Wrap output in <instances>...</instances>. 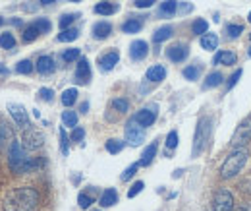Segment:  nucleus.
<instances>
[{"label": "nucleus", "mask_w": 251, "mask_h": 211, "mask_svg": "<svg viewBox=\"0 0 251 211\" xmlns=\"http://www.w3.org/2000/svg\"><path fill=\"white\" fill-rule=\"evenodd\" d=\"M39 192L31 186H21V188H14L6 194L2 208L4 211H35L39 206Z\"/></svg>", "instance_id": "obj_1"}, {"label": "nucleus", "mask_w": 251, "mask_h": 211, "mask_svg": "<svg viewBox=\"0 0 251 211\" xmlns=\"http://www.w3.org/2000/svg\"><path fill=\"white\" fill-rule=\"evenodd\" d=\"M45 161L41 159H31L27 157V149L23 147V144L19 142H12L10 144V149H8V165L12 169V173L16 175H25V173H31L35 169H39Z\"/></svg>", "instance_id": "obj_2"}, {"label": "nucleus", "mask_w": 251, "mask_h": 211, "mask_svg": "<svg viewBox=\"0 0 251 211\" xmlns=\"http://www.w3.org/2000/svg\"><path fill=\"white\" fill-rule=\"evenodd\" d=\"M211 134H213V118L211 116H201L197 120V126H195V134H193V147H191V157H199L207 146H209V140H211Z\"/></svg>", "instance_id": "obj_3"}, {"label": "nucleus", "mask_w": 251, "mask_h": 211, "mask_svg": "<svg viewBox=\"0 0 251 211\" xmlns=\"http://www.w3.org/2000/svg\"><path fill=\"white\" fill-rule=\"evenodd\" d=\"M248 159H250V151H248V147H238V149H234V151L226 157L224 165L220 167V177H222V179H226V180H230V179L238 177V175L242 173V169L246 167Z\"/></svg>", "instance_id": "obj_4"}, {"label": "nucleus", "mask_w": 251, "mask_h": 211, "mask_svg": "<svg viewBox=\"0 0 251 211\" xmlns=\"http://www.w3.org/2000/svg\"><path fill=\"white\" fill-rule=\"evenodd\" d=\"M251 140V116H248L244 122H240V126L236 128L232 140H230V146L232 149H238V147H246Z\"/></svg>", "instance_id": "obj_5"}, {"label": "nucleus", "mask_w": 251, "mask_h": 211, "mask_svg": "<svg viewBox=\"0 0 251 211\" xmlns=\"http://www.w3.org/2000/svg\"><path fill=\"white\" fill-rule=\"evenodd\" d=\"M124 134H126V144H129L131 147L141 146L143 140H145V128L139 122H135V118H129L127 120Z\"/></svg>", "instance_id": "obj_6"}, {"label": "nucleus", "mask_w": 251, "mask_h": 211, "mask_svg": "<svg viewBox=\"0 0 251 211\" xmlns=\"http://www.w3.org/2000/svg\"><path fill=\"white\" fill-rule=\"evenodd\" d=\"M234 196L226 188H219L213 196V211H234Z\"/></svg>", "instance_id": "obj_7"}, {"label": "nucleus", "mask_w": 251, "mask_h": 211, "mask_svg": "<svg viewBox=\"0 0 251 211\" xmlns=\"http://www.w3.org/2000/svg\"><path fill=\"white\" fill-rule=\"evenodd\" d=\"M43 144H45V136L39 130H35V128H25L23 130V147L27 151H35V149L43 147Z\"/></svg>", "instance_id": "obj_8"}, {"label": "nucleus", "mask_w": 251, "mask_h": 211, "mask_svg": "<svg viewBox=\"0 0 251 211\" xmlns=\"http://www.w3.org/2000/svg\"><path fill=\"white\" fill-rule=\"evenodd\" d=\"M8 113H10V116L16 120V124L21 128V130H25V128H29L31 124H29V116H27V111L23 109V105H17V103H10L8 105Z\"/></svg>", "instance_id": "obj_9"}, {"label": "nucleus", "mask_w": 251, "mask_h": 211, "mask_svg": "<svg viewBox=\"0 0 251 211\" xmlns=\"http://www.w3.org/2000/svg\"><path fill=\"white\" fill-rule=\"evenodd\" d=\"M166 56H168L170 62L180 64V62H184L189 56V47L186 43H176V45H172V47L166 49Z\"/></svg>", "instance_id": "obj_10"}, {"label": "nucleus", "mask_w": 251, "mask_h": 211, "mask_svg": "<svg viewBox=\"0 0 251 211\" xmlns=\"http://www.w3.org/2000/svg\"><path fill=\"white\" fill-rule=\"evenodd\" d=\"M133 118H135V122H139L143 128L153 126L155 120H157V105H151V107H145V109L137 111V113L133 114Z\"/></svg>", "instance_id": "obj_11"}, {"label": "nucleus", "mask_w": 251, "mask_h": 211, "mask_svg": "<svg viewBox=\"0 0 251 211\" xmlns=\"http://www.w3.org/2000/svg\"><path fill=\"white\" fill-rule=\"evenodd\" d=\"M74 80H76V83H89V80H91V64H89V60L85 56H81L78 60Z\"/></svg>", "instance_id": "obj_12"}, {"label": "nucleus", "mask_w": 251, "mask_h": 211, "mask_svg": "<svg viewBox=\"0 0 251 211\" xmlns=\"http://www.w3.org/2000/svg\"><path fill=\"white\" fill-rule=\"evenodd\" d=\"M147 54H149V45H147V41L137 39V41H133V43L129 45V58H131L133 62L145 60Z\"/></svg>", "instance_id": "obj_13"}, {"label": "nucleus", "mask_w": 251, "mask_h": 211, "mask_svg": "<svg viewBox=\"0 0 251 211\" xmlns=\"http://www.w3.org/2000/svg\"><path fill=\"white\" fill-rule=\"evenodd\" d=\"M118 60H120V52L118 50H109V52H105V54L99 56V68L103 72H110V70H114V66L118 64Z\"/></svg>", "instance_id": "obj_14"}, {"label": "nucleus", "mask_w": 251, "mask_h": 211, "mask_svg": "<svg viewBox=\"0 0 251 211\" xmlns=\"http://www.w3.org/2000/svg\"><path fill=\"white\" fill-rule=\"evenodd\" d=\"M236 62H238V56L232 50H219L215 54V58H213L215 66H234Z\"/></svg>", "instance_id": "obj_15"}, {"label": "nucleus", "mask_w": 251, "mask_h": 211, "mask_svg": "<svg viewBox=\"0 0 251 211\" xmlns=\"http://www.w3.org/2000/svg\"><path fill=\"white\" fill-rule=\"evenodd\" d=\"M54 70H56V64H54V58H52V56H48V54L39 56V60H37V72H39L41 76H48V74H52Z\"/></svg>", "instance_id": "obj_16"}, {"label": "nucleus", "mask_w": 251, "mask_h": 211, "mask_svg": "<svg viewBox=\"0 0 251 211\" xmlns=\"http://www.w3.org/2000/svg\"><path fill=\"white\" fill-rule=\"evenodd\" d=\"M145 78H147L149 81H153V83H158V81H162V80L166 78V68H164L162 64H155V66H151V68L147 70Z\"/></svg>", "instance_id": "obj_17"}, {"label": "nucleus", "mask_w": 251, "mask_h": 211, "mask_svg": "<svg viewBox=\"0 0 251 211\" xmlns=\"http://www.w3.org/2000/svg\"><path fill=\"white\" fill-rule=\"evenodd\" d=\"M114 204H118V192H116V188H107L99 198V206L101 208H112Z\"/></svg>", "instance_id": "obj_18"}, {"label": "nucleus", "mask_w": 251, "mask_h": 211, "mask_svg": "<svg viewBox=\"0 0 251 211\" xmlns=\"http://www.w3.org/2000/svg\"><path fill=\"white\" fill-rule=\"evenodd\" d=\"M201 49H205V50H209V52H213V50H217L219 49V35L217 33H205V35H201Z\"/></svg>", "instance_id": "obj_19"}, {"label": "nucleus", "mask_w": 251, "mask_h": 211, "mask_svg": "<svg viewBox=\"0 0 251 211\" xmlns=\"http://www.w3.org/2000/svg\"><path fill=\"white\" fill-rule=\"evenodd\" d=\"M110 33H112V25H110L109 21H97V23L93 25V37L99 39V41L107 39Z\"/></svg>", "instance_id": "obj_20"}, {"label": "nucleus", "mask_w": 251, "mask_h": 211, "mask_svg": "<svg viewBox=\"0 0 251 211\" xmlns=\"http://www.w3.org/2000/svg\"><path fill=\"white\" fill-rule=\"evenodd\" d=\"M157 149H158V142H153L151 146H147V147H145V151L141 153L139 165H141V167H149V165L153 163L155 155H157Z\"/></svg>", "instance_id": "obj_21"}, {"label": "nucleus", "mask_w": 251, "mask_h": 211, "mask_svg": "<svg viewBox=\"0 0 251 211\" xmlns=\"http://www.w3.org/2000/svg\"><path fill=\"white\" fill-rule=\"evenodd\" d=\"M176 12H178V0H164L158 6V16L160 17H170Z\"/></svg>", "instance_id": "obj_22"}, {"label": "nucleus", "mask_w": 251, "mask_h": 211, "mask_svg": "<svg viewBox=\"0 0 251 211\" xmlns=\"http://www.w3.org/2000/svg\"><path fill=\"white\" fill-rule=\"evenodd\" d=\"M143 27V19L141 17H129L122 23V31L127 35H133V33H139Z\"/></svg>", "instance_id": "obj_23"}, {"label": "nucleus", "mask_w": 251, "mask_h": 211, "mask_svg": "<svg viewBox=\"0 0 251 211\" xmlns=\"http://www.w3.org/2000/svg\"><path fill=\"white\" fill-rule=\"evenodd\" d=\"M12 142H14V128L8 122H2L0 124V149L6 144H12Z\"/></svg>", "instance_id": "obj_24"}, {"label": "nucleus", "mask_w": 251, "mask_h": 211, "mask_svg": "<svg viewBox=\"0 0 251 211\" xmlns=\"http://www.w3.org/2000/svg\"><path fill=\"white\" fill-rule=\"evenodd\" d=\"M116 12H118V4H114V2H99L95 6V14H99V16H112Z\"/></svg>", "instance_id": "obj_25"}, {"label": "nucleus", "mask_w": 251, "mask_h": 211, "mask_svg": "<svg viewBox=\"0 0 251 211\" xmlns=\"http://www.w3.org/2000/svg\"><path fill=\"white\" fill-rule=\"evenodd\" d=\"M172 35H174L172 25H164V27H158V29L153 33V41H155V43H164V41L170 39Z\"/></svg>", "instance_id": "obj_26"}, {"label": "nucleus", "mask_w": 251, "mask_h": 211, "mask_svg": "<svg viewBox=\"0 0 251 211\" xmlns=\"http://www.w3.org/2000/svg\"><path fill=\"white\" fill-rule=\"evenodd\" d=\"M222 81H224V76H222L220 72H211V74L207 76L203 87H205V89H215V87L222 85Z\"/></svg>", "instance_id": "obj_27"}, {"label": "nucleus", "mask_w": 251, "mask_h": 211, "mask_svg": "<svg viewBox=\"0 0 251 211\" xmlns=\"http://www.w3.org/2000/svg\"><path fill=\"white\" fill-rule=\"evenodd\" d=\"M39 35H43V33L39 31V27H37L35 23H29V25L23 29V33H21V39H23V43H33Z\"/></svg>", "instance_id": "obj_28"}, {"label": "nucleus", "mask_w": 251, "mask_h": 211, "mask_svg": "<svg viewBox=\"0 0 251 211\" xmlns=\"http://www.w3.org/2000/svg\"><path fill=\"white\" fill-rule=\"evenodd\" d=\"M79 37V29H76V27H68V29H62V33H58V41L60 43H72V41H76Z\"/></svg>", "instance_id": "obj_29"}, {"label": "nucleus", "mask_w": 251, "mask_h": 211, "mask_svg": "<svg viewBox=\"0 0 251 211\" xmlns=\"http://www.w3.org/2000/svg\"><path fill=\"white\" fill-rule=\"evenodd\" d=\"M60 101H62V105L64 107H72L76 101H78V89L76 87H70V89H64V93H62V97H60Z\"/></svg>", "instance_id": "obj_30"}, {"label": "nucleus", "mask_w": 251, "mask_h": 211, "mask_svg": "<svg viewBox=\"0 0 251 211\" xmlns=\"http://www.w3.org/2000/svg\"><path fill=\"white\" fill-rule=\"evenodd\" d=\"M105 147H107V151L109 153H112V155H116V153H120L122 149L126 147V142L124 140H116V138H110L107 144H105Z\"/></svg>", "instance_id": "obj_31"}, {"label": "nucleus", "mask_w": 251, "mask_h": 211, "mask_svg": "<svg viewBox=\"0 0 251 211\" xmlns=\"http://www.w3.org/2000/svg\"><path fill=\"white\" fill-rule=\"evenodd\" d=\"M191 31H193V35H205V33L209 31V23H207V19L197 17V19L191 23Z\"/></svg>", "instance_id": "obj_32"}, {"label": "nucleus", "mask_w": 251, "mask_h": 211, "mask_svg": "<svg viewBox=\"0 0 251 211\" xmlns=\"http://www.w3.org/2000/svg\"><path fill=\"white\" fill-rule=\"evenodd\" d=\"M182 74H184V78H186V80L195 81V80H199V76H201V68H199V66H195V64H191V66H186V68L182 70Z\"/></svg>", "instance_id": "obj_33"}, {"label": "nucleus", "mask_w": 251, "mask_h": 211, "mask_svg": "<svg viewBox=\"0 0 251 211\" xmlns=\"http://www.w3.org/2000/svg\"><path fill=\"white\" fill-rule=\"evenodd\" d=\"M62 122H64V126H68V128H76L78 126V113H74V111H64L62 113Z\"/></svg>", "instance_id": "obj_34"}, {"label": "nucleus", "mask_w": 251, "mask_h": 211, "mask_svg": "<svg viewBox=\"0 0 251 211\" xmlns=\"http://www.w3.org/2000/svg\"><path fill=\"white\" fill-rule=\"evenodd\" d=\"M16 47V37L10 31L0 33V49H14Z\"/></svg>", "instance_id": "obj_35"}, {"label": "nucleus", "mask_w": 251, "mask_h": 211, "mask_svg": "<svg viewBox=\"0 0 251 211\" xmlns=\"http://www.w3.org/2000/svg\"><path fill=\"white\" fill-rule=\"evenodd\" d=\"M224 31H226V35H228L230 39H236V37H240V35L244 33V25H242V23H228V25L224 27Z\"/></svg>", "instance_id": "obj_36"}, {"label": "nucleus", "mask_w": 251, "mask_h": 211, "mask_svg": "<svg viewBox=\"0 0 251 211\" xmlns=\"http://www.w3.org/2000/svg\"><path fill=\"white\" fill-rule=\"evenodd\" d=\"M79 58H81L79 49H66V50L62 52V60H64V62H68V64L76 62V60H79Z\"/></svg>", "instance_id": "obj_37"}, {"label": "nucleus", "mask_w": 251, "mask_h": 211, "mask_svg": "<svg viewBox=\"0 0 251 211\" xmlns=\"http://www.w3.org/2000/svg\"><path fill=\"white\" fill-rule=\"evenodd\" d=\"M78 204H79L81 210H87V208H91L95 204V196L93 194H87V192H81L78 196Z\"/></svg>", "instance_id": "obj_38"}, {"label": "nucleus", "mask_w": 251, "mask_h": 211, "mask_svg": "<svg viewBox=\"0 0 251 211\" xmlns=\"http://www.w3.org/2000/svg\"><path fill=\"white\" fill-rule=\"evenodd\" d=\"M78 17H79V14H64V16L60 17V21H58L60 29H68V27H70Z\"/></svg>", "instance_id": "obj_39"}, {"label": "nucleus", "mask_w": 251, "mask_h": 211, "mask_svg": "<svg viewBox=\"0 0 251 211\" xmlns=\"http://www.w3.org/2000/svg\"><path fill=\"white\" fill-rule=\"evenodd\" d=\"M16 72L17 74H25V76L31 74L33 72V62L31 60H19L17 66H16Z\"/></svg>", "instance_id": "obj_40"}, {"label": "nucleus", "mask_w": 251, "mask_h": 211, "mask_svg": "<svg viewBox=\"0 0 251 211\" xmlns=\"http://www.w3.org/2000/svg\"><path fill=\"white\" fill-rule=\"evenodd\" d=\"M72 140L68 138V134H66V130L64 128H60V151H62V155H68L70 153V147H68V144H70Z\"/></svg>", "instance_id": "obj_41"}, {"label": "nucleus", "mask_w": 251, "mask_h": 211, "mask_svg": "<svg viewBox=\"0 0 251 211\" xmlns=\"http://www.w3.org/2000/svg\"><path fill=\"white\" fill-rule=\"evenodd\" d=\"M112 107H114V111H118V113H127V111H129V101L118 97V99L112 101Z\"/></svg>", "instance_id": "obj_42"}, {"label": "nucleus", "mask_w": 251, "mask_h": 211, "mask_svg": "<svg viewBox=\"0 0 251 211\" xmlns=\"http://www.w3.org/2000/svg\"><path fill=\"white\" fill-rule=\"evenodd\" d=\"M33 23L39 27V31H41V33H48V31L52 29V23H50L47 17H37Z\"/></svg>", "instance_id": "obj_43"}, {"label": "nucleus", "mask_w": 251, "mask_h": 211, "mask_svg": "<svg viewBox=\"0 0 251 211\" xmlns=\"http://www.w3.org/2000/svg\"><path fill=\"white\" fill-rule=\"evenodd\" d=\"M242 76H244V70H242V68H240V70H236V72L228 78V81H226V91H230V89L240 81V78H242Z\"/></svg>", "instance_id": "obj_44"}, {"label": "nucleus", "mask_w": 251, "mask_h": 211, "mask_svg": "<svg viewBox=\"0 0 251 211\" xmlns=\"http://www.w3.org/2000/svg\"><path fill=\"white\" fill-rule=\"evenodd\" d=\"M143 188H145V182H143V180H135V182L131 184V188L127 190V198H135L137 194H141Z\"/></svg>", "instance_id": "obj_45"}, {"label": "nucleus", "mask_w": 251, "mask_h": 211, "mask_svg": "<svg viewBox=\"0 0 251 211\" xmlns=\"http://www.w3.org/2000/svg\"><path fill=\"white\" fill-rule=\"evenodd\" d=\"M139 167H141V165H139V161H137V163H133V165H129L124 173H122V177H120V179H122L124 182H127V180H129V179H131V177L137 173V169H139Z\"/></svg>", "instance_id": "obj_46"}, {"label": "nucleus", "mask_w": 251, "mask_h": 211, "mask_svg": "<svg viewBox=\"0 0 251 211\" xmlns=\"http://www.w3.org/2000/svg\"><path fill=\"white\" fill-rule=\"evenodd\" d=\"M166 147L168 149H176L178 147V132L176 130L168 132V136H166Z\"/></svg>", "instance_id": "obj_47"}, {"label": "nucleus", "mask_w": 251, "mask_h": 211, "mask_svg": "<svg viewBox=\"0 0 251 211\" xmlns=\"http://www.w3.org/2000/svg\"><path fill=\"white\" fill-rule=\"evenodd\" d=\"M39 99H43V101L50 103V101L54 99V91H52V89H48V87H41V89H39Z\"/></svg>", "instance_id": "obj_48"}, {"label": "nucleus", "mask_w": 251, "mask_h": 211, "mask_svg": "<svg viewBox=\"0 0 251 211\" xmlns=\"http://www.w3.org/2000/svg\"><path fill=\"white\" fill-rule=\"evenodd\" d=\"M85 138V130L81 128V126H76L74 130H72V134H70V140L72 142H81Z\"/></svg>", "instance_id": "obj_49"}, {"label": "nucleus", "mask_w": 251, "mask_h": 211, "mask_svg": "<svg viewBox=\"0 0 251 211\" xmlns=\"http://www.w3.org/2000/svg\"><path fill=\"white\" fill-rule=\"evenodd\" d=\"M155 2L157 0H135L133 6L135 8H151V6H155Z\"/></svg>", "instance_id": "obj_50"}, {"label": "nucleus", "mask_w": 251, "mask_h": 211, "mask_svg": "<svg viewBox=\"0 0 251 211\" xmlns=\"http://www.w3.org/2000/svg\"><path fill=\"white\" fill-rule=\"evenodd\" d=\"M178 10H180V14H188V12L193 10V6H191L189 2H180V4H178Z\"/></svg>", "instance_id": "obj_51"}, {"label": "nucleus", "mask_w": 251, "mask_h": 211, "mask_svg": "<svg viewBox=\"0 0 251 211\" xmlns=\"http://www.w3.org/2000/svg\"><path fill=\"white\" fill-rule=\"evenodd\" d=\"M8 74H10V70L6 68V64H2V62H0V76H4V78H6Z\"/></svg>", "instance_id": "obj_52"}, {"label": "nucleus", "mask_w": 251, "mask_h": 211, "mask_svg": "<svg viewBox=\"0 0 251 211\" xmlns=\"http://www.w3.org/2000/svg\"><path fill=\"white\" fill-rule=\"evenodd\" d=\"M87 111H89V103L85 101V103H81V107H79V113H83V114H85Z\"/></svg>", "instance_id": "obj_53"}, {"label": "nucleus", "mask_w": 251, "mask_h": 211, "mask_svg": "<svg viewBox=\"0 0 251 211\" xmlns=\"http://www.w3.org/2000/svg\"><path fill=\"white\" fill-rule=\"evenodd\" d=\"M234 211H251V208H250V206H240V208H238V210H236V208H234Z\"/></svg>", "instance_id": "obj_54"}, {"label": "nucleus", "mask_w": 251, "mask_h": 211, "mask_svg": "<svg viewBox=\"0 0 251 211\" xmlns=\"http://www.w3.org/2000/svg\"><path fill=\"white\" fill-rule=\"evenodd\" d=\"M43 6H48V4H52V2H56V0H39Z\"/></svg>", "instance_id": "obj_55"}, {"label": "nucleus", "mask_w": 251, "mask_h": 211, "mask_svg": "<svg viewBox=\"0 0 251 211\" xmlns=\"http://www.w3.org/2000/svg\"><path fill=\"white\" fill-rule=\"evenodd\" d=\"M12 23H14V25H21V19L16 17V19H12Z\"/></svg>", "instance_id": "obj_56"}, {"label": "nucleus", "mask_w": 251, "mask_h": 211, "mask_svg": "<svg viewBox=\"0 0 251 211\" xmlns=\"http://www.w3.org/2000/svg\"><path fill=\"white\" fill-rule=\"evenodd\" d=\"M182 173H184V171H182V169H180V171H174V179H178V177H180V175H182Z\"/></svg>", "instance_id": "obj_57"}, {"label": "nucleus", "mask_w": 251, "mask_h": 211, "mask_svg": "<svg viewBox=\"0 0 251 211\" xmlns=\"http://www.w3.org/2000/svg\"><path fill=\"white\" fill-rule=\"evenodd\" d=\"M4 21H6V19H4V17H0V25H4Z\"/></svg>", "instance_id": "obj_58"}, {"label": "nucleus", "mask_w": 251, "mask_h": 211, "mask_svg": "<svg viewBox=\"0 0 251 211\" xmlns=\"http://www.w3.org/2000/svg\"><path fill=\"white\" fill-rule=\"evenodd\" d=\"M248 56L251 58V47H250V50H248Z\"/></svg>", "instance_id": "obj_59"}, {"label": "nucleus", "mask_w": 251, "mask_h": 211, "mask_svg": "<svg viewBox=\"0 0 251 211\" xmlns=\"http://www.w3.org/2000/svg\"><path fill=\"white\" fill-rule=\"evenodd\" d=\"M248 21L251 23V12H250V16H248Z\"/></svg>", "instance_id": "obj_60"}, {"label": "nucleus", "mask_w": 251, "mask_h": 211, "mask_svg": "<svg viewBox=\"0 0 251 211\" xmlns=\"http://www.w3.org/2000/svg\"><path fill=\"white\" fill-rule=\"evenodd\" d=\"M70 2H81V0H70Z\"/></svg>", "instance_id": "obj_61"}, {"label": "nucleus", "mask_w": 251, "mask_h": 211, "mask_svg": "<svg viewBox=\"0 0 251 211\" xmlns=\"http://www.w3.org/2000/svg\"><path fill=\"white\" fill-rule=\"evenodd\" d=\"M95 211H103V210H95Z\"/></svg>", "instance_id": "obj_62"}]
</instances>
